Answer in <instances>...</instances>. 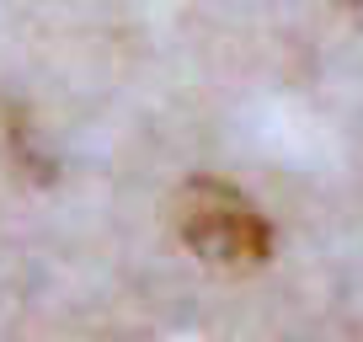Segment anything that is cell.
Wrapping results in <instances>:
<instances>
[{
	"mask_svg": "<svg viewBox=\"0 0 363 342\" xmlns=\"http://www.w3.org/2000/svg\"><path fill=\"white\" fill-rule=\"evenodd\" d=\"M177 236L208 267L246 273L272 257V225L257 198L225 177H187L177 193Z\"/></svg>",
	"mask_w": 363,
	"mask_h": 342,
	"instance_id": "obj_1",
	"label": "cell"
}]
</instances>
